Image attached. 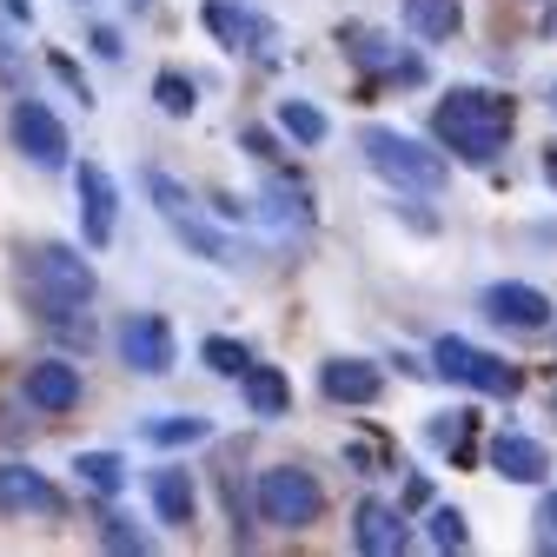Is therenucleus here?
Instances as JSON below:
<instances>
[{"mask_svg":"<svg viewBox=\"0 0 557 557\" xmlns=\"http://www.w3.org/2000/svg\"><path fill=\"white\" fill-rule=\"evenodd\" d=\"M74 199H81V233H87V246H113V226H120V186H113V173L87 160L74 173Z\"/></svg>","mask_w":557,"mask_h":557,"instance_id":"6e6552de","label":"nucleus"},{"mask_svg":"<svg viewBox=\"0 0 557 557\" xmlns=\"http://www.w3.org/2000/svg\"><path fill=\"white\" fill-rule=\"evenodd\" d=\"M53 74H60L66 87H74L81 100H94V94H87V81H81V66H74V60H66V53H53Z\"/></svg>","mask_w":557,"mask_h":557,"instance_id":"c756f323","label":"nucleus"},{"mask_svg":"<svg viewBox=\"0 0 557 557\" xmlns=\"http://www.w3.org/2000/svg\"><path fill=\"white\" fill-rule=\"evenodd\" d=\"M432 372L451 379V385H471V392H484V398H511V392H518V372H511L505 359L478 352L471 338H451V332L432 345Z\"/></svg>","mask_w":557,"mask_h":557,"instance_id":"423d86ee","label":"nucleus"},{"mask_svg":"<svg viewBox=\"0 0 557 557\" xmlns=\"http://www.w3.org/2000/svg\"><path fill=\"white\" fill-rule=\"evenodd\" d=\"M206 432H213V425H206L199 411H166V418H147V425H139V438L160 445V451H173V445H199Z\"/></svg>","mask_w":557,"mask_h":557,"instance_id":"412c9836","label":"nucleus"},{"mask_svg":"<svg viewBox=\"0 0 557 557\" xmlns=\"http://www.w3.org/2000/svg\"><path fill=\"white\" fill-rule=\"evenodd\" d=\"M484 319H492V325H511V332H544V325H550V299H544L537 286L498 278V286H484Z\"/></svg>","mask_w":557,"mask_h":557,"instance_id":"9b49d317","label":"nucleus"},{"mask_svg":"<svg viewBox=\"0 0 557 557\" xmlns=\"http://www.w3.org/2000/svg\"><path fill=\"white\" fill-rule=\"evenodd\" d=\"M492 471L511 478V484H537V478L550 471V451H544L537 438H524V432H498V438H492Z\"/></svg>","mask_w":557,"mask_h":557,"instance_id":"dca6fc26","label":"nucleus"},{"mask_svg":"<svg viewBox=\"0 0 557 557\" xmlns=\"http://www.w3.org/2000/svg\"><path fill=\"white\" fill-rule=\"evenodd\" d=\"M153 100H160V113H173V120H186L193 107H199V87L180 74V66H166V74L153 81Z\"/></svg>","mask_w":557,"mask_h":557,"instance_id":"b1692460","label":"nucleus"},{"mask_svg":"<svg viewBox=\"0 0 557 557\" xmlns=\"http://www.w3.org/2000/svg\"><path fill=\"white\" fill-rule=\"evenodd\" d=\"M359 153H366V166H372L379 180H392V186H405V193H438V186L451 180V160L432 153L425 139L398 133V126H366V133H359Z\"/></svg>","mask_w":557,"mask_h":557,"instance_id":"7ed1b4c3","label":"nucleus"},{"mask_svg":"<svg viewBox=\"0 0 557 557\" xmlns=\"http://www.w3.org/2000/svg\"><path fill=\"white\" fill-rule=\"evenodd\" d=\"M511 100L498 94H484V87H451L432 113V133H438V147L471 160V166H492L505 153V139H511Z\"/></svg>","mask_w":557,"mask_h":557,"instance_id":"f257e3e1","label":"nucleus"},{"mask_svg":"<svg viewBox=\"0 0 557 557\" xmlns=\"http://www.w3.org/2000/svg\"><path fill=\"white\" fill-rule=\"evenodd\" d=\"M94 53H100V60H120L126 47H120V34H113V27H94Z\"/></svg>","mask_w":557,"mask_h":557,"instance_id":"7c9ffc66","label":"nucleus"},{"mask_svg":"<svg viewBox=\"0 0 557 557\" xmlns=\"http://www.w3.org/2000/svg\"><path fill=\"white\" fill-rule=\"evenodd\" d=\"M338 40H352V60L359 66H379V74H398V81H425V66H418V60H398L379 34H366V27H345Z\"/></svg>","mask_w":557,"mask_h":557,"instance_id":"aec40b11","label":"nucleus"},{"mask_svg":"<svg viewBox=\"0 0 557 557\" xmlns=\"http://www.w3.org/2000/svg\"><path fill=\"white\" fill-rule=\"evenodd\" d=\"M21 278H27V299H34V312H40L47 325H66L74 312H87V306H94V293H100L94 265H87L74 246H60V239L34 246V252H27V265H21Z\"/></svg>","mask_w":557,"mask_h":557,"instance_id":"f03ea898","label":"nucleus"},{"mask_svg":"<svg viewBox=\"0 0 557 557\" xmlns=\"http://www.w3.org/2000/svg\"><path fill=\"white\" fill-rule=\"evenodd\" d=\"M352 537H359V550H366V557H398V550L411 544L405 511H398V505H385V498H359V511H352Z\"/></svg>","mask_w":557,"mask_h":557,"instance_id":"ddd939ff","label":"nucleus"},{"mask_svg":"<svg viewBox=\"0 0 557 557\" xmlns=\"http://www.w3.org/2000/svg\"><path fill=\"white\" fill-rule=\"evenodd\" d=\"M405 27L418 40H451L465 27V8L458 0H405Z\"/></svg>","mask_w":557,"mask_h":557,"instance_id":"6ab92c4d","label":"nucleus"},{"mask_svg":"<svg viewBox=\"0 0 557 557\" xmlns=\"http://www.w3.org/2000/svg\"><path fill=\"white\" fill-rule=\"evenodd\" d=\"M199 359H206V366H213L220 379H239V372L252 366V352H246V345H239V338H199Z\"/></svg>","mask_w":557,"mask_h":557,"instance_id":"393cba45","label":"nucleus"},{"mask_svg":"<svg viewBox=\"0 0 557 557\" xmlns=\"http://www.w3.org/2000/svg\"><path fill=\"white\" fill-rule=\"evenodd\" d=\"M537 544L557 550V492H544V505H537Z\"/></svg>","mask_w":557,"mask_h":557,"instance_id":"c85d7f7f","label":"nucleus"},{"mask_svg":"<svg viewBox=\"0 0 557 557\" xmlns=\"http://www.w3.org/2000/svg\"><path fill=\"white\" fill-rule=\"evenodd\" d=\"M133 8H139V14H147V8H153V0H133Z\"/></svg>","mask_w":557,"mask_h":557,"instance_id":"c9c22d12","label":"nucleus"},{"mask_svg":"<svg viewBox=\"0 0 557 557\" xmlns=\"http://www.w3.org/2000/svg\"><path fill=\"white\" fill-rule=\"evenodd\" d=\"M153 511H160V524H193V511H199V492H193V471L186 465H160L153 471Z\"/></svg>","mask_w":557,"mask_h":557,"instance_id":"f3484780","label":"nucleus"},{"mask_svg":"<svg viewBox=\"0 0 557 557\" xmlns=\"http://www.w3.org/2000/svg\"><path fill=\"white\" fill-rule=\"evenodd\" d=\"M206 27H213L233 53H252V60H272V47H278L272 21H265V14H252L246 0H206Z\"/></svg>","mask_w":557,"mask_h":557,"instance_id":"1a4fd4ad","label":"nucleus"},{"mask_svg":"<svg viewBox=\"0 0 557 557\" xmlns=\"http://www.w3.org/2000/svg\"><path fill=\"white\" fill-rule=\"evenodd\" d=\"M147 199L160 206V220H166V226H173V233H180V239H186V246H193L206 265H233V239H226L213 220L199 213V206H193V193H186L173 173H160V166H153V173H147Z\"/></svg>","mask_w":557,"mask_h":557,"instance_id":"39448f33","label":"nucleus"},{"mask_svg":"<svg viewBox=\"0 0 557 557\" xmlns=\"http://www.w3.org/2000/svg\"><path fill=\"white\" fill-rule=\"evenodd\" d=\"M319 392H325L332 405H372V398L385 392V372H379L372 359H325V366H319Z\"/></svg>","mask_w":557,"mask_h":557,"instance_id":"4468645a","label":"nucleus"},{"mask_svg":"<svg viewBox=\"0 0 557 557\" xmlns=\"http://www.w3.org/2000/svg\"><path fill=\"white\" fill-rule=\"evenodd\" d=\"M278 126H286L293 139H299V147H325V113L312 107V100H278Z\"/></svg>","mask_w":557,"mask_h":557,"instance_id":"4be33fe9","label":"nucleus"},{"mask_svg":"<svg viewBox=\"0 0 557 557\" xmlns=\"http://www.w3.org/2000/svg\"><path fill=\"white\" fill-rule=\"evenodd\" d=\"M8 14H14V21H34V8H27V0H8Z\"/></svg>","mask_w":557,"mask_h":557,"instance_id":"72a5a7b5","label":"nucleus"},{"mask_svg":"<svg viewBox=\"0 0 557 557\" xmlns=\"http://www.w3.org/2000/svg\"><path fill=\"white\" fill-rule=\"evenodd\" d=\"M74 471H81L87 492H100V498H113L120 484H126V465H120L113 451H81V458H74Z\"/></svg>","mask_w":557,"mask_h":557,"instance_id":"5701e85b","label":"nucleus"},{"mask_svg":"<svg viewBox=\"0 0 557 557\" xmlns=\"http://www.w3.org/2000/svg\"><path fill=\"white\" fill-rule=\"evenodd\" d=\"M425 537H432L438 550H465V511H458V505H438L432 524H425Z\"/></svg>","mask_w":557,"mask_h":557,"instance_id":"bb28decb","label":"nucleus"},{"mask_svg":"<svg viewBox=\"0 0 557 557\" xmlns=\"http://www.w3.org/2000/svg\"><path fill=\"white\" fill-rule=\"evenodd\" d=\"M100 544H107V550H147V531H133V524L113 511V518H100Z\"/></svg>","mask_w":557,"mask_h":557,"instance_id":"cd10ccee","label":"nucleus"},{"mask_svg":"<svg viewBox=\"0 0 557 557\" xmlns=\"http://www.w3.org/2000/svg\"><path fill=\"white\" fill-rule=\"evenodd\" d=\"M544 180L557 186V139H550V147H544Z\"/></svg>","mask_w":557,"mask_h":557,"instance_id":"473e14b6","label":"nucleus"},{"mask_svg":"<svg viewBox=\"0 0 557 557\" xmlns=\"http://www.w3.org/2000/svg\"><path fill=\"white\" fill-rule=\"evenodd\" d=\"M239 139H246V153H259V160H272V133H259V126H246Z\"/></svg>","mask_w":557,"mask_h":557,"instance_id":"2f4dec72","label":"nucleus"},{"mask_svg":"<svg viewBox=\"0 0 557 557\" xmlns=\"http://www.w3.org/2000/svg\"><path fill=\"white\" fill-rule=\"evenodd\" d=\"M120 359H126L133 372H147V379L173 372V325H166L160 312H133V319L120 325Z\"/></svg>","mask_w":557,"mask_h":557,"instance_id":"9d476101","label":"nucleus"},{"mask_svg":"<svg viewBox=\"0 0 557 557\" xmlns=\"http://www.w3.org/2000/svg\"><path fill=\"white\" fill-rule=\"evenodd\" d=\"M550 113H557V81H550Z\"/></svg>","mask_w":557,"mask_h":557,"instance_id":"f704fd0d","label":"nucleus"},{"mask_svg":"<svg viewBox=\"0 0 557 557\" xmlns=\"http://www.w3.org/2000/svg\"><path fill=\"white\" fill-rule=\"evenodd\" d=\"M8 133H14V147L34 160V166H47V173H60L66 166V126L53 120V107L47 100H14V113H8Z\"/></svg>","mask_w":557,"mask_h":557,"instance_id":"0eeeda50","label":"nucleus"},{"mask_svg":"<svg viewBox=\"0 0 557 557\" xmlns=\"http://www.w3.org/2000/svg\"><path fill=\"white\" fill-rule=\"evenodd\" d=\"M252 505H259V518H265L272 531H306V524H319L325 492H319L312 471L272 465V471H259V484H252Z\"/></svg>","mask_w":557,"mask_h":557,"instance_id":"20e7f679","label":"nucleus"},{"mask_svg":"<svg viewBox=\"0 0 557 557\" xmlns=\"http://www.w3.org/2000/svg\"><path fill=\"white\" fill-rule=\"evenodd\" d=\"M265 199L278 206L286 226H312V206H306V186H286V180H265Z\"/></svg>","mask_w":557,"mask_h":557,"instance_id":"a878e982","label":"nucleus"},{"mask_svg":"<svg viewBox=\"0 0 557 557\" xmlns=\"http://www.w3.org/2000/svg\"><path fill=\"white\" fill-rule=\"evenodd\" d=\"M0 511H14V518H60L66 498L34 465H0Z\"/></svg>","mask_w":557,"mask_h":557,"instance_id":"f8f14e48","label":"nucleus"},{"mask_svg":"<svg viewBox=\"0 0 557 557\" xmlns=\"http://www.w3.org/2000/svg\"><path fill=\"white\" fill-rule=\"evenodd\" d=\"M21 392H27V405H34V411H74V405H81V366H66V359H40V366H27Z\"/></svg>","mask_w":557,"mask_h":557,"instance_id":"2eb2a0df","label":"nucleus"},{"mask_svg":"<svg viewBox=\"0 0 557 557\" xmlns=\"http://www.w3.org/2000/svg\"><path fill=\"white\" fill-rule=\"evenodd\" d=\"M239 392H246L252 418H286L293 411V385H286V372H278V366H246L239 372Z\"/></svg>","mask_w":557,"mask_h":557,"instance_id":"a211bd4d","label":"nucleus"}]
</instances>
